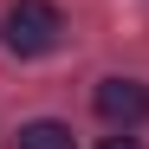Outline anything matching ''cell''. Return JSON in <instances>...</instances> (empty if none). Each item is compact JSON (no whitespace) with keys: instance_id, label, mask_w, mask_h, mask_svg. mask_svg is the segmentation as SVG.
<instances>
[{"instance_id":"cell-1","label":"cell","mask_w":149,"mask_h":149,"mask_svg":"<svg viewBox=\"0 0 149 149\" xmlns=\"http://www.w3.org/2000/svg\"><path fill=\"white\" fill-rule=\"evenodd\" d=\"M0 39H7L13 58H39V52H52L65 39V13L52 0H13L7 19H0Z\"/></svg>"},{"instance_id":"cell-2","label":"cell","mask_w":149,"mask_h":149,"mask_svg":"<svg viewBox=\"0 0 149 149\" xmlns=\"http://www.w3.org/2000/svg\"><path fill=\"white\" fill-rule=\"evenodd\" d=\"M91 104H97V117H104L110 130H136V123L149 117V91H143L136 78H104Z\"/></svg>"},{"instance_id":"cell-3","label":"cell","mask_w":149,"mask_h":149,"mask_svg":"<svg viewBox=\"0 0 149 149\" xmlns=\"http://www.w3.org/2000/svg\"><path fill=\"white\" fill-rule=\"evenodd\" d=\"M19 149H78V143L58 117H39V123H19Z\"/></svg>"},{"instance_id":"cell-4","label":"cell","mask_w":149,"mask_h":149,"mask_svg":"<svg viewBox=\"0 0 149 149\" xmlns=\"http://www.w3.org/2000/svg\"><path fill=\"white\" fill-rule=\"evenodd\" d=\"M97 149H143V143H136L130 130H117V136H104V143H97Z\"/></svg>"}]
</instances>
